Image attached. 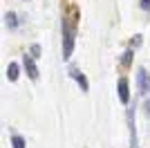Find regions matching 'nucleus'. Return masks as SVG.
<instances>
[{
  "mask_svg": "<svg viewBox=\"0 0 150 148\" xmlns=\"http://www.w3.org/2000/svg\"><path fill=\"white\" fill-rule=\"evenodd\" d=\"M61 45H63V61H69L76 45V9H72V14L61 18Z\"/></svg>",
  "mask_w": 150,
  "mask_h": 148,
  "instance_id": "obj_1",
  "label": "nucleus"
},
{
  "mask_svg": "<svg viewBox=\"0 0 150 148\" xmlns=\"http://www.w3.org/2000/svg\"><path fill=\"white\" fill-rule=\"evenodd\" d=\"M134 110L137 105L128 103V110H125V121H128V130H130V148H137V126H134Z\"/></svg>",
  "mask_w": 150,
  "mask_h": 148,
  "instance_id": "obj_2",
  "label": "nucleus"
},
{
  "mask_svg": "<svg viewBox=\"0 0 150 148\" xmlns=\"http://www.w3.org/2000/svg\"><path fill=\"white\" fill-rule=\"evenodd\" d=\"M137 90H139V94H144V97L150 94V72L146 68L137 70Z\"/></svg>",
  "mask_w": 150,
  "mask_h": 148,
  "instance_id": "obj_3",
  "label": "nucleus"
},
{
  "mask_svg": "<svg viewBox=\"0 0 150 148\" xmlns=\"http://www.w3.org/2000/svg\"><path fill=\"white\" fill-rule=\"evenodd\" d=\"M23 68H25L27 76H29L31 81H38V76H40V72H38V65H36V58L31 54H25L23 56Z\"/></svg>",
  "mask_w": 150,
  "mask_h": 148,
  "instance_id": "obj_4",
  "label": "nucleus"
},
{
  "mask_svg": "<svg viewBox=\"0 0 150 148\" xmlns=\"http://www.w3.org/2000/svg\"><path fill=\"white\" fill-rule=\"evenodd\" d=\"M117 92H119V101L123 105L130 103V83H128L125 76H121V79L117 81Z\"/></svg>",
  "mask_w": 150,
  "mask_h": 148,
  "instance_id": "obj_5",
  "label": "nucleus"
},
{
  "mask_svg": "<svg viewBox=\"0 0 150 148\" xmlns=\"http://www.w3.org/2000/svg\"><path fill=\"white\" fill-rule=\"evenodd\" d=\"M69 76H72V79L76 81V85L81 88V92H88V90H90L88 76H85V74H83V72H81L79 68H69Z\"/></svg>",
  "mask_w": 150,
  "mask_h": 148,
  "instance_id": "obj_6",
  "label": "nucleus"
},
{
  "mask_svg": "<svg viewBox=\"0 0 150 148\" xmlns=\"http://www.w3.org/2000/svg\"><path fill=\"white\" fill-rule=\"evenodd\" d=\"M20 76V65L18 63H9V68H7V79L11 81V83H16Z\"/></svg>",
  "mask_w": 150,
  "mask_h": 148,
  "instance_id": "obj_7",
  "label": "nucleus"
},
{
  "mask_svg": "<svg viewBox=\"0 0 150 148\" xmlns=\"http://www.w3.org/2000/svg\"><path fill=\"white\" fill-rule=\"evenodd\" d=\"M5 25L9 27V29H18L20 20H18V16H16L13 11H7V14H5Z\"/></svg>",
  "mask_w": 150,
  "mask_h": 148,
  "instance_id": "obj_8",
  "label": "nucleus"
},
{
  "mask_svg": "<svg viewBox=\"0 0 150 148\" xmlns=\"http://www.w3.org/2000/svg\"><path fill=\"white\" fill-rule=\"evenodd\" d=\"M132 56H134V47H128L121 56V68H130L132 65Z\"/></svg>",
  "mask_w": 150,
  "mask_h": 148,
  "instance_id": "obj_9",
  "label": "nucleus"
},
{
  "mask_svg": "<svg viewBox=\"0 0 150 148\" xmlns=\"http://www.w3.org/2000/svg\"><path fill=\"white\" fill-rule=\"evenodd\" d=\"M11 146H13V148H27L25 137L18 135V132H11Z\"/></svg>",
  "mask_w": 150,
  "mask_h": 148,
  "instance_id": "obj_10",
  "label": "nucleus"
},
{
  "mask_svg": "<svg viewBox=\"0 0 150 148\" xmlns=\"http://www.w3.org/2000/svg\"><path fill=\"white\" fill-rule=\"evenodd\" d=\"M141 43H144V36L141 34H137V36H132V41H130V47H141Z\"/></svg>",
  "mask_w": 150,
  "mask_h": 148,
  "instance_id": "obj_11",
  "label": "nucleus"
},
{
  "mask_svg": "<svg viewBox=\"0 0 150 148\" xmlns=\"http://www.w3.org/2000/svg\"><path fill=\"white\" fill-rule=\"evenodd\" d=\"M34 58H40V45H31V52H29Z\"/></svg>",
  "mask_w": 150,
  "mask_h": 148,
  "instance_id": "obj_12",
  "label": "nucleus"
},
{
  "mask_svg": "<svg viewBox=\"0 0 150 148\" xmlns=\"http://www.w3.org/2000/svg\"><path fill=\"white\" fill-rule=\"evenodd\" d=\"M139 7H141L146 14H150V0H139Z\"/></svg>",
  "mask_w": 150,
  "mask_h": 148,
  "instance_id": "obj_13",
  "label": "nucleus"
},
{
  "mask_svg": "<svg viewBox=\"0 0 150 148\" xmlns=\"http://www.w3.org/2000/svg\"><path fill=\"white\" fill-rule=\"evenodd\" d=\"M144 115H146V119H150V99L144 103Z\"/></svg>",
  "mask_w": 150,
  "mask_h": 148,
  "instance_id": "obj_14",
  "label": "nucleus"
}]
</instances>
